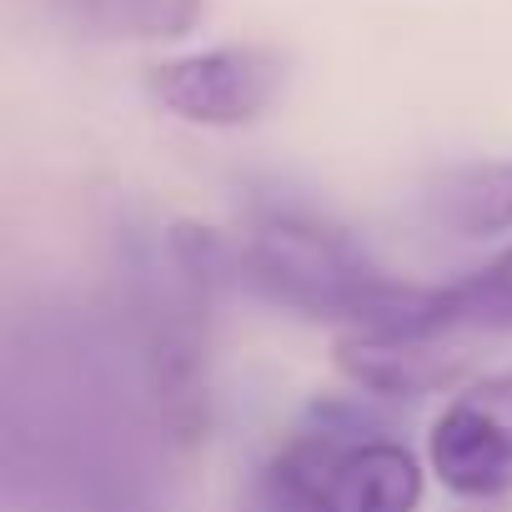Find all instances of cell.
Returning a JSON list of instances; mask_svg holds the SVG:
<instances>
[{"label":"cell","instance_id":"6da1fadb","mask_svg":"<svg viewBox=\"0 0 512 512\" xmlns=\"http://www.w3.org/2000/svg\"><path fill=\"white\" fill-rule=\"evenodd\" d=\"M166 442L126 337L76 307H36L6 337L0 477L16 512H166Z\"/></svg>","mask_w":512,"mask_h":512},{"label":"cell","instance_id":"7a4b0ae2","mask_svg":"<svg viewBox=\"0 0 512 512\" xmlns=\"http://www.w3.org/2000/svg\"><path fill=\"white\" fill-rule=\"evenodd\" d=\"M231 277V236L171 221L116 231L121 337L136 357L146 402L176 447L211 427V292Z\"/></svg>","mask_w":512,"mask_h":512},{"label":"cell","instance_id":"3957f363","mask_svg":"<svg viewBox=\"0 0 512 512\" xmlns=\"http://www.w3.org/2000/svg\"><path fill=\"white\" fill-rule=\"evenodd\" d=\"M231 277L272 307L352 332H437V292L382 277L337 226L307 211H256L231 236Z\"/></svg>","mask_w":512,"mask_h":512},{"label":"cell","instance_id":"277c9868","mask_svg":"<svg viewBox=\"0 0 512 512\" xmlns=\"http://www.w3.org/2000/svg\"><path fill=\"white\" fill-rule=\"evenodd\" d=\"M282 81H287V66L277 51L216 46V51H196V56L151 66L146 91L166 116H176L186 126L236 131L272 111V101L282 96Z\"/></svg>","mask_w":512,"mask_h":512},{"label":"cell","instance_id":"5b68a950","mask_svg":"<svg viewBox=\"0 0 512 512\" xmlns=\"http://www.w3.org/2000/svg\"><path fill=\"white\" fill-rule=\"evenodd\" d=\"M437 482L467 502L512 492V367L457 392L427 437Z\"/></svg>","mask_w":512,"mask_h":512},{"label":"cell","instance_id":"8992f818","mask_svg":"<svg viewBox=\"0 0 512 512\" xmlns=\"http://www.w3.org/2000/svg\"><path fill=\"white\" fill-rule=\"evenodd\" d=\"M287 452L317 472V482L342 502V512H417L422 507V467L387 432L347 437L327 427H302Z\"/></svg>","mask_w":512,"mask_h":512},{"label":"cell","instance_id":"52a82bcc","mask_svg":"<svg viewBox=\"0 0 512 512\" xmlns=\"http://www.w3.org/2000/svg\"><path fill=\"white\" fill-rule=\"evenodd\" d=\"M472 352L462 332H352L337 342V367L367 397H422L452 387Z\"/></svg>","mask_w":512,"mask_h":512},{"label":"cell","instance_id":"ba28073f","mask_svg":"<svg viewBox=\"0 0 512 512\" xmlns=\"http://www.w3.org/2000/svg\"><path fill=\"white\" fill-rule=\"evenodd\" d=\"M427 216L467 241L512 231V161H472L442 171L427 186Z\"/></svg>","mask_w":512,"mask_h":512},{"label":"cell","instance_id":"9c48e42d","mask_svg":"<svg viewBox=\"0 0 512 512\" xmlns=\"http://www.w3.org/2000/svg\"><path fill=\"white\" fill-rule=\"evenodd\" d=\"M61 16L96 41H181L201 26L206 0H56Z\"/></svg>","mask_w":512,"mask_h":512},{"label":"cell","instance_id":"30bf717a","mask_svg":"<svg viewBox=\"0 0 512 512\" xmlns=\"http://www.w3.org/2000/svg\"><path fill=\"white\" fill-rule=\"evenodd\" d=\"M437 332H512V246L482 272L437 292Z\"/></svg>","mask_w":512,"mask_h":512},{"label":"cell","instance_id":"8fae6325","mask_svg":"<svg viewBox=\"0 0 512 512\" xmlns=\"http://www.w3.org/2000/svg\"><path fill=\"white\" fill-rule=\"evenodd\" d=\"M256 512H342V502L317 482L307 462L282 447L256 477Z\"/></svg>","mask_w":512,"mask_h":512}]
</instances>
